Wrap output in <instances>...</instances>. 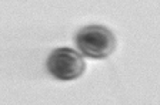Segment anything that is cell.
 <instances>
[{
  "label": "cell",
  "instance_id": "cell-1",
  "mask_svg": "<svg viewBox=\"0 0 160 105\" xmlns=\"http://www.w3.org/2000/svg\"><path fill=\"white\" fill-rule=\"evenodd\" d=\"M74 43L83 56L93 60H103L114 51L116 37L107 27L92 24L77 31Z\"/></svg>",
  "mask_w": 160,
  "mask_h": 105
},
{
  "label": "cell",
  "instance_id": "cell-2",
  "mask_svg": "<svg viewBox=\"0 0 160 105\" xmlns=\"http://www.w3.org/2000/svg\"><path fill=\"white\" fill-rule=\"evenodd\" d=\"M46 68L53 78L59 81H72L83 75L86 62L76 50L70 47H57L47 57Z\"/></svg>",
  "mask_w": 160,
  "mask_h": 105
}]
</instances>
